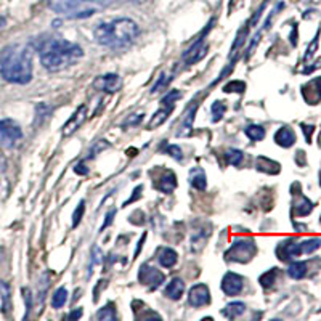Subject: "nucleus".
Returning a JSON list of instances; mask_svg holds the SVG:
<instances>
[{"label":"nucleus","instance_id":"f257e3e1","mask_svg":"<svg viewBox=\"0 0 321 321\" xmlns=\"http://www.w3.org/2000/svg\"><path fill=\"white\" fill-rule=\"evenodd\" d=\"M37 50L42 66L50 73H58V71L73 66L84 56V50L80 45L58 37L44 39Z\"/></svg>","mask_w":321,"mask_h":321},{"label":"nucleus","instance_id":"f03ea898","mask_svg":"<svg viewBox=\"0 0 321 321\" xmlns=\"http://www.w3.org/2000/svg\"><path fill=\"white\" fill-rule=\"evenodd\" d=\"M0 74L11 84H28L32 79V52L28 45L13 44L0 56Z\"/></svg>","mask_w":321,"mask_h":321},{"label":"nucleus","instance_id":"7ed1b4c3","mask_svg":"<svg viewBox=\"0 0 321 321\" xmlns=\"http://www.w3.org/2000/svg\"><path fill=\"white\" fill-rule=\"evenodd\" d=\"M138 25L130 18H116L101 23L93 31L95 42L110 49H125L138 37Z\"/></svg>","mask_w":321,"mask_h":321},{"label":"nucleus","instance_id":"20e7f679","mask_svg":"<svg viewBox=\"0 0 321 321\" xmlns=\"http://www.w3.org/2000/svg\"><path fill=\"white\" fill-rule=\"evenodd\" d=\"M113 0H49V7L71 19L89 18L108 7Z\"/></svg>","mask_w":321,"mask_h":321},{"label":"nucleus","instance_id":"39448f33","mask_svg":"<svg viewBox=\"0 0 321 321\" xmlns=\"http://www.w3.org/2000/svg\"><path fill=\"white\" fill-rule=\"evenodd\" d=\"M255 254H257L255 241L251 240V238H241V240H236L228 251L225 252V260L234 264H247L249 260L254 259Z\"/></svg>","mask_w":321,"mask_h":321},{"label":"nucleus","instance_id":"423d86ee","mask_svg":"<svg viewBox=\"0 0 321 321\" xmlns=\"http://www.w3.org/2000/svg\"><path fill=\"white\" fill-rule=\"evenodd\" d=\"M23 138V130L13 119H0V145L13 148Z\"/></svg>","mask_w":321,"mask_h":321},{"label":"nucleus","instance_id":"0eeeda50","mask_svg":"<svg viewBox=\"0 0 321 321\" xmlns=\"http://www.w3.org/2000/svg\"><path fill=\"white\" fill-rule=\"evenodd\" d=\"M213 19H210V23L207 25V28L204 29V32L199 35V39L189 47V49L185 52V55H183V59H185V65L186 66H191V65H195V63H198V61H201V59H203L206 55H207V50H209V45L206 44V35H207V32L210 31V28H212V25H213Z\"/></svg>","mask_w":321,"mask_h":321},{"label":"nucleus","instance_id":"6e6552de","mask_svg":"<svg viewBox=\"0 0 321 321\" xmlns=\"http://www.w3.org/2000/svg\"><path fill=\"white\" fill-rule=\"evenodd\" d=\"M138 281L141 284H145V286H148L149 289H156L165 281V276H164V273L159 271L158 268L149 267V265L145 264V265H141L140 270H138Z\"/></svg>","mask_w":321,"mask_h":321},{"label":"nucleus","instance_id":"1a4fd4ad","mask_svg":"<svg viewBox=\"0 0 321 321\" xmlns=\"http://www.w3.org/2000/svg\"><path fill=\"white\" fill-rule=\"evenodd\" d=\"M124 85V80L119 74H104V76H100L93 80V87L97 90H101V92H106V93H114V92H119Z\"/></svg>","mask_w":321,"mask_h":321},{"label":"nucleus","instance_id":"9d476101","mask_svg":"<svg viewBox=\"0 0 321 321\" xmlns=\"http://www.w3.org/2000/svg\"><path fill=\"white\" fill-rule=\"evenodd\" d=\"M210 302V291L206 284H195L188 292V304L191 307H206Z\"/></svg>","mask_w":321,"mask_h":321},{"label":"nucleus","instance_id":"9b49d317","mask_svg":"<svg viewBox=\"0 0 321 321\" xmlns=\"http://www.w3.org/2000/svg\"><path fill=\"white\" fill-rule=\"evenodd\" d=\"M85 119H87V106L80 104L79 108L76 110V113L71 116L68 119V122L63 125V135L69 137V135H73L74 132H77V130L82 127V124L85 122Z\"/></svg>","mask_w":321,"mask_h":321},{"label":"nucleus","instance_id":"f8f14e48","mask_svg":"<svg viewBox=\"0 0 321 321\" xmlns=\"http://www.w3.org/2000/svg\"><path fill=\"white\" fill-rule=\"evenodd\" d=\"M244 288V280L243 276L236 275L233 271H228L227 275L223 276L222 280V291L227 294V295H238Z\"/></svg>","mask_w":321,"mask_h":321},{"label":"nucleus","instance_id":"ddd939ff","mask_svg":"<svg viewBox=\"0 0 321 321\" xmlns=\"http://www.w3.org/2000/svg\"><path fill=\"white\" fill-rule=\"evenodd\" d=\"M301 254H302L301 243H297L295 240H286L276 247V255L281 260H289L294 257H299Z\"/></svg>","mask_w":321,"mask_h":321},{"label":"nucleus","instance_id":"4468645a","mask_svg":"<svg viewBox=\"0 0 321 321\" xmlns=\"http://www.w3.org/2000/svg\"><path fill=\"white\" fill-rule=\"evenodd\" d=\"M302 95L307 103L316 104L321 100V77H316L308 82V84H305L302 87Z\"/></svg>","mask_w":321,"mask_h":321},{"label":"nucleus","instance_id":"2eb2a0df","mask_svg":"<svg viewBox=\"0 0 321 321\" xmlns=\"http://www.w3.org/2000/svg\"><path fill=\"white\" fill-rule=\"evenodd\" d=\"M183 292H185V281L182 278H172V281L164 289V295L170 301H180Z\"/></svg>","mask_w":321,"mask_h":321},{"label":"nucleus","instance_id":"dca6fc26","mask_svg":"<svg viewBox=\"0 0 321 321\" xmlns=\"http://www.w3.org/2000/svg\"><path fill=\"white\" fill-rule=\"evenodd\" d=\"M174 106L175 104H162V108L158 110L156 113H154L149 119L148 122V130H154L158 129L159 125H162L165 121H167V117L170 116V113L174 111Z\"/></svg>","mask_w":321,"mask_h":321},{"label":"nucleus","instance_id":"f3484780","mask_svg":"<svg viewBox=\"0 0 321 321\" xmlns=\"http://www.w3.org/2000/svg\"><path fill=\"white\" fill-rule=\"evenodd\" d=\"M156 186H158L159 191L170 195L177 188V175L172 170H165L162 174V177L159 178V182L156 183Z\"/></svg>","mask_w":321,"mask_h":321},{"label":"nucleus","instance_id":"a211bd4d","mask_svg":"<svg viewBox=\"0 0 321 321\" xmlns=\"http://www.w3.org/2000/svg\"><path fill=\"white\" fill-rule=\"evenodd\" d=\"M275 141H276V145H280L283 148H291L295 143L294 130L289 129V127H281L278 132L275 134Z\"/></svg>","mask_w":321,"mask_h":321},{"label":"nucleus","instance_id":"6ab92c4d","mask_svg":"<svg viewBox=\"0 0 321 321\" xmlns=\"http://www.w3.org/2000/svg\"><path fill=\"white\" fill-rule=\"evenodd\" d=\"M196 108H198V104L195 103L191 108H189V111L186 113L185 119H183V122L180 125V130L177 132V137H188L189 134H191V130H193V121H195V114H196Z\"/></svg>","mask_w":321,"mask_h":321},{"label":"nucleus","instance_id":"aec40b11","mask_svg":"<svg viewBox=\"0 0 321 321\" xmlns=\"http://www.w3.org/2000/svg\"><path fill=\"white\" fill-rule=\"evenodd\" d=\"M189 183H191L193 188L199 189V191H204L207 186V180H206V174L203 169L195 167L189 170Z\"/></svg>","mask_w":321,"mask_h":321},{"label":"nucleus","instance_id":"412c9836","mask_svg":"<svg viewBox=\"0 0 321 321\" xmlns=\"http://www.w3.org/2000/svg\"><path fill=\"white\" fill-rule=\"evenodd\" d=\"M255 167H257V170H260V172L271 174V175H275V174L280 172V164L275 162V161H271V159H268V158H264V156L257 158Z\"/></svg>","mask_w":321,"mask_h":321},{"label":"nucleus","instance_id":"4be33fe9","mask_svg":"<svg viewBox=\"0 0 321 321\" xmlns=\"http://www.w3.org/2000/svg\"><path fill=\"white\" fill-rule=\"evenodd\" d=\"M246 312V304L244 302H231L222 310V315L227 316L228 319H234L238 316H241Z\"/></svg>","mask_w":321,"mask_h":321},{"label":"nucleus","instance_id":"5701e85b","mask_svg":"<svg viewBox=\"0 0 321 321\" xmlns=\"http://www.w3.org/2000/svg\"><path fill=\"white\" fill-rule=\"evenodd\" d=\"M313 210V204L308 201L305 196H299V199L294 203V213L297 217H304V216H308Z\"/></svg>","mask_w":321,"mask_h":321},{"label":"nucleus","instance_id":"b1692460","mask_svg":"<svg viewBox=\"0 0 321 321\" xmlns=\"http://www.w3.org/2000/svg\"><path fill=\"white\" fill-rule=\"evenodd\" d=\"M177 259H178V255H177V252L174 251V249L165 247V249H162L161 254H159V264L164 268H170V267H174L177 264Z\"/></svg>","mask_w":321,"mask_h":321},{"label":"nucleus","instance_id":"393cba45","mask_svg":"<svg viewBox=\"0 0 321 321\" xmlns=\"http://www.w3.org/2000/svg\"><path fill=\"white\" fill-rule=\"evenodd\" d=\"M307 262H292L288 268V275L292 280H302L307 275Z\"/></svg>","mask_w":321,"mask_h":321},{"label":"nucleus","instance_id":"a878e982","mask_svg":"<svg viewBox=\"0 0 321 321\" xmlns=\"http://www.w3.org/2000/svg\"><path fill=\"white\" fill-rule=\"evenodd\" d=\"M225 159H227V164H231L234 167H240L243 164V159H244V153L236 149V148H230L225 153Z\"/></svg>","mask_w":321,"mask_h":321},{"label":"nucleus","instance_id":"bb28decb","mask_svg":"<svg viewBox=\"0 0 321 321\" xmlns=\"http://www.w3.org/2000/svg\"><path fill=\"white\" fill-rule=\"evenodd\" d=\"M249 28L247 25H244V28L238 32V35H236V40H234V44H233V47H231V53H230V58L233 59L234 58V55L238 53V49H241V47L244 45V42H246V39H247V34H249Z\"/></svg>","mask_w":321,"mask_h":321},{"label":"nucleus","instance_id":"cd10ccee","mask_svg":"<svg viewBox=\"0 0 321 321\" xmlns=\"http://www.w3.org/2000/svg\"><path fill=\"white\" fill-rule=\"evenodd\" d=\"M97 318L101 319V321H114L117 318L116 315V305L114 302H110V304H106L101 310L97 313Z\"/></svg>","mask_w":321,"mask_h":321},{"label":"nucleus","instance_id":"c85d7f7f","mask_svg":"<svg viewBox=\"0 0 321 321\" xmlns=\"http://www.w3.org/2000/svg\"><path fill=\"white\" fill-rule=\"evenodd\" d=\"M244 132H246V135L251 138L252 141H260V140L265 138V129L262 125H257V124L247 125Z\"/></svg>","mask_w":321,"mask_h":321},{"label":"nucleus","instance_id":"c756f323","mask_svg":"<svg viewBox=\"0 0 321 321\" xmlns=\"http://www.w3.org/2000/svg\"><path fill=\"white\" fill-rule=\"evenodd\" d=\"M66 301H68V291H66V288H59L52 295V307L53 308H61V307H65Z\"/></svg>","mask_w":321,"mask_h":321},{"label":"nucleus","instance_id":"7c9ffc66","mask_svg":"<svg viewBox=\"0 0 321 321\" xmlns=\"http://www.w3.org/2000/svg\"><path fill=\"white\" fill-rule=\"evenodd\" d=\"M276 276H278V270L276 268H271L270 271H267V273H264L262 276H260V284H262V288H265V289H268V288H271L273 284L276 283Z\"/></svg>","mask_w":321,"mask_h":321},{"label":"nucleus","instance_id":"2f4dec72","mask_svg":"<svg viewBox=\"0 0 321 321\" xmlns=\"http://www.w3.org/2000/svg\"><path fill=\"white\" fill-rule=\"evenodd\" d=\"M319 246H321V240H319V238H310V240H305V241L301 243L302 254H312V252L316 251Z\"/></svg>","mask_w":321,"mask_h":321},{"label":"nucleus","instance_id":"473e14b6","mask_svg":"<svg viewBox=\"0 0 321 321\" xmlns=\"http://www.w3.org/2000/svg\"><path fill=\"white\" fill-rule=\"evenodd\" d=\"M210 110H212V121L219 122V121H222L223 114L227 113V106H225L222 101H213Z\"/></svg>","mask_w":321,"mask_h":321},{"label":"nucleus","instance_id":"72a5a7b5","mask_svg":"<svg viewBox=\"0 0 321 321\" xmlns=\"http://www.w3.org/2000/svg\"><path fill=\"white\" fill-rule=\"evenodd\" d=\"M246 90V84L241 80H231L223 87L225 93H243Z\"/></svg>","mask_w":321,"mask_h":321},{"label":"nucleus","instance_id":"f704fd0d","mask_svg":"<svg viewBox=\"0 0 321 321\" xmlns=\"http://www.w3.org/2000/svg\"><path fill=\"white\" fill-rule=\"evenodd\" d=\"M84 212H85V201L82 199L80 203L77 204L76 210L73 212V227H77V225L80 223L82 217H84Z\"/></svg>","mask_w":321,"mask_h":321},{"label":"nucleus","instance_id":"c9c22d12","mask_svg":"<svg viewBox=\"0 0 321 321\" xmlns=\"http://www.w3.org/2000/svg\"><path fill=\"white\" fill-rule=\"evenodd\" d=\"M101 264V251L98 247H93L92 249V262L89 265V273H87V278L92 276V271H93V267L95 265H100Z\"/></svg>","mask_w":321,"mask_h":321},{"label":"nucleus","instance_id":"e433bc0d","mask_svg":"<svg viewBox=\"0 0 321 321\" xmlns=\"http://www.w3.org/2000/svg\"><path fill=\"white\" fill-rule=\"evenodd\" d=\"M0 294H2L4 301V312H7L10 310V286L4 281H0Z\"/></svg>","mask_w":321,"mask_h":321},{"label":"nucleus","instance_id":"4c0bfd02","mask_svg":"<svg viewBox=\"0 0 321 321\" xmlns=\"http://www.w3.org/2000/svg\"><path fill=\"white\" fill-rule=\"evenodd\" d=\"M180 98H182V92L180 90H172V92H169L167 95H165L161 103L162 104H175V101L180 100Z\"/></svg>","mask_w":321,"mask_h":321},{"label":"nucleus","instance_id":"58836bf2","mask_svg":"<svg viewBox=\"0 0 321 321\" xmlns=\"http://www.w3.org/2000/svg\"><path fill=\"white\" fill-rule=\"evenodd\" d=\"M164 151L167 153V154H170V156L174 159H177V161H182L183 159V153H182L180 146H177V145H167V146L164 148Z\"/></svg>","mask_w":321,"mask_h":321},{"label":"nucleus","instance_id":"ea45409f","mask_svg":"<svg viewBox=\"0 0 321 321\" xmlns=\"http://www.w3.org/2000/svg\"><path fill=\"white\" fill-rule=\"evenodd\" d=\"M318 49V34L315 35V39L312 40V44L308 45V49H307V53H305V56H304V59L307 61V59H310L313 55H315V50Z\"/></svg>","mask_w":321,"mask_h":321},{"label":"nucleus","instance_id":"a19ab883","mask_svg":"<svg viewBox=\"0 0 321 321\" xmlns=\"http://www.w3.org/2000/svg\"><path fill=\"white\" fill-rule=\"evenodd\" d=\"M108 146H110V145L106 143V140H100L98 143H97V145H95V146L92 148V151H90V156H89V158H93L95 154H97V153H100V151H101V149H104V148H108Z\"/></svg>","mask_w":321,"mask_h":321},{"label":"nucleus","instance_id":"79ce46f5","mask_svg":"<svg viewBox=\"0 0 321 321\" xmlns=\"http://www.w3.org/2000/svg\"><path fill=\"white\" fill-rule=\"evenodd\" d=\"M315 127L313 125H307V124H302V132L305 134V138H307V143H310L312 141V134H313Z\"/></svg>","mask_w":321,"mask_h":321},{"label":"nucleus","instance_id":"37998d69","mask_svg":"<svg viewBox=\"0 0 321 321\" xmlns=\"http://www.w3.org/2000/svg\"><path fill=\"white\" fill-rule=\"evenodd\" d=\"M141 119H143V114H137V117H129L127 121L122 124V127H127V125H135V124L141 122Z\"/></svg>","mask_w":321,"mask_h":321},{"label":"nucleus","instance_id":"c03bdc74","mask_svg":"<svg viewBox=\"0 0 321 321\" xmlns=\"http://www.w3.org/2000/svg\"><path fill=\"white\" fill-rule=\"evenodd\" d=\"M141 191H143V185H138V186H137V188L134 189V193H135V195H134L132 198H130V199L127 201V203H125L124 206H127V204H130V203H134V201H135V199H138V198L141 196Z\"/></svg>","mask_w":321,"mask_h":321},{"label":"nucleus","instance_id":"a18cd8bd","mask_svg":"<svg viewBox=\"0 0 321 321\" xmlns=\"http://www.w3.org/2000/svg\"><path fill=\"white\" fill-rule=\"evenodd\" d=\"M114 216H116V209H111L108 213H106V222L103 223L101 230H104L106 227H110V223H113V219H114Z\"/></svg>","mask_w":321,"mask_h":321},{"label":"nucleus","instance_id":"49530a36","mask_svg":"<svg viewBox=\"0 0 321 321\" xmlns=\"http://www.w3.org/2000/svg\"><path fill=\"white\" fill-rule=\"evenodd\" d=\"M74 172L79 174V175H87V174H89V169H87V165H85V161H84V162H80V164H77L76 167H74Z\"/></svg>","mask_w":321,"mask_h":321},{"label":"nucleus","instance_id":"de8ad7c7","mask_svg":"<svg viewBox=\"0 0 321 321\" xmlns=\"http://www.w3.org/2000/svg\"><path fill=\"white\" fill-rule=\"evenodd\" d=\"M167 82H169V79H165L164 76H161V79L158 80V84H154L153 85V89H151V93H156L161 87H164L165 84H167Z\"/></svg>","mask_w":321,"mask_h":321},{"label":"nucleus","instance_id":"09e8293b","mask_svg":"<svg viewBox=\"0 0 321 321\" xmlns=\"http://www.w3.org/2000/svg\"><path fill=\"white\" fill-rule=\"evenodd\" d=\"M145 240H146V233H143V234H141V238H140V241H138V246L135 247V252H134V257H137V255L140 254V251H141V247H143V243H145Z\"/></svg>","mask_w":321,"mask_h":321},{"label":"nucleus","instance_id":"8fccbe9b","mask_svg":"<svg viewBox=\"0 0 321 321\" xmlns=\"http://www.w3.org/2000/svg\"><path fill=\"white\" fill-rule=\"evenodd\" d=\"M80 316H82V308H76V310H73L68 315L69 319H79Z\"/></svg>","mask_w":321,"mask_h":321},{"label":"nucleus","instance_id":"3c124183","mask_svg":"<svg viewBox=\"0 0 321 321\" xmlns=\"http://www.w3.org/2000/svg\"><path fill=\"white\" fill-rule=\"evenodd\" d=\"M5 167H7V164H5V159L0 156V175H4L5 174Z\"/></svg>","mask_w":321,"mask_h":321},{"label":"nucleus","instance_id":"603ef678","mask_svg":"<svg viewBox=\"0 0 321 321\" xmlns=\"http://www.w3.org/2000/svg\"><path fill=\"white\" fill-rule=\"evenodd\" d=\"M5 23H7V19H5L4 16H0V29H4V26H5Z\"/></svg>","mask_w":321,"mask_h":321},{"label":"nucleus","instance_id":"864d4df0","mask_svg":"<svg viewBox=\"0 0 321 321\" xmlns=\"http://www.w3.org/2000/svg\"><path fill=\"white\" fill-rule=\"evenodd\" d=\"M134 2H145V0H134Z\"/></svg>","mask_w":321,"mask_h":321}]
</instances>
